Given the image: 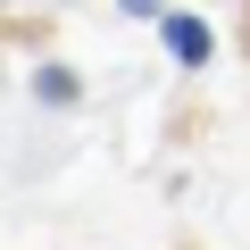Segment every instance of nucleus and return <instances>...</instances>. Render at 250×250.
Instances as JSON below:
<instances>
[{"instance_id":"1","label":"nucleus","mask_w":250,"mask_h":250,"mask_svg":"<svg viewBox=\"0 0 250 250\" xmlns=\"http://www.w3.org/2000/svg\"><path fill=\"white\" fill-rule=\"evenodd\" d=\"M167 42H175V59H208V34H200V17H175V25H167Z\"/></svg>"}]
</instances>
